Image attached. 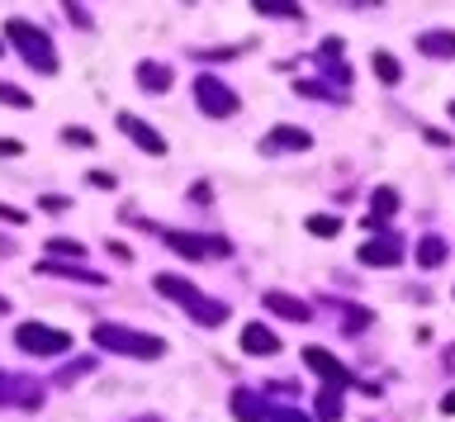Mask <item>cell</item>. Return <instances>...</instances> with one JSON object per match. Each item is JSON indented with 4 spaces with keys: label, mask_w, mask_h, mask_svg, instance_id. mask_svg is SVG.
<instances>
[{
    "label": "cell",
    "mask_w": 455,
    "mask_h": 422,
    "mask_svg": "<svg viewBox=\"0 0 455 422\" xmlns=\"http://www.w3.org/2000/svg\"><path fill=\"white\" fill-rule=\"evenodd\" d=\"M0 52H5V48H0Z\"/></svg>",
    "instance_id": "obj_38"
},
{
    "label": "cell",
    "mask_w": 455,
    "mask_h": 422,
    "mask_svg": "<svg viewBox=\"0 0 455 422\" xmlns=\"http://www.w3.org/2000/svg\"><path fill=\"white\" fill-rule=\"evenodd\" d=\"M361 261L365 266H398L403 261V247H398V237H375V243L361 247Z\"/></svg>",
    "instance_id": "obj_12"
},
{
    "label": "cell",
    "mask_w": 455,
    "mask_h": 422,
    "mask_svg": "<svg viewBox=\"0 0 455 422\" xmlns=\"http://www.w3.org/2000/svg\"><path fill=\"white\" fill-rule=\"evenodd\" d=\"M370 67H375V76L384 81V86H398V76H403V72H398V62L389 58V52H375V58H370Z\"/></svg>",
    "instance_id": "obj_18"
},
{
    "label": "cell",
    "mask_w": 455,
    "mask_h": 422,
    "mask_svg": "<svg viewBox=\"0 0 455 422\" xmlns=\"http://www.w3.org/2000/svg\"><path fill=\"white\" fill-rule=\"evenodd\" d=\"M24 143H14V138H0V157H20Z\"/></svg>",
    "instance_id": "obj_31"
},
{
    "label": "cell",
    "mask_w": 455,
    "mask_h": 422,
    "mask_svg": "<svg viewBox=\"0 0 455 422\" xmlns=\"http://www.w3.org/2000/svg\"><path fill=\"white\" fill-rule=\"evenodd\" d=\"M5 29H10L14 48L24 52V62L34 67V72H43V76H52V72H57V52H52V38L43 34V29H34V24H24V20H10Z\"/></svg>",
    "instance_id": "obj_3"
},
{
    "label": "cell",
    "mask_w": 455,
    "mask_h": 422,
    "mask_svg": "<svg viewBox=\"0 0 455 422\" xmlns=\"http://www.w3.org/2000/svg\"><path fill=\"white\" fill-rule=\"evenodd\" d=\"M266 147L270 152H308L313 147V133L308 129H294V123H280V129L266 133Z\"/></svg>",
    "instance_id": "obj_10"
},
{
    "label": "cell",
    "mask_w": 455,
    "mask_h": 422,
    "mask_svg": "<svg viewBox=\"0 0 455 422\" xmlns=\"http://www.w3.org/2000/svg\"><path fill=\"white\" fill-rule=\"evenodd\" d=\"M422 58H455V29H427L418 38Z\"/></svg>",
    "instance_id": "obj_13"
},
{
    "label": "cell",
    "mask_w": 455,
    "mask_h": 422,
    "mask_svg": "<svg viewBox=\"0 0 455 422\" xmlns=\"http://www.w3.org/2000/svg\"><path fill=\"white\" fill-rule=\"evenodd\" d=\"M242 351H247V356H275L280 337L270 332L266 322H247V328H242Z\"/></svg>",
    "instance_id": "obj_11"
},
{
    "label": "cell",
    "mask_w": 455,
    "mask_h": 422,
    "mask_svg": "<svg viewBox=\"0 0 455 422\" xmlns=\"http://www.w3.org/2000/svg\"><path fill=\"white\" fill-rule=\"evenodd\" d=\"M304 365H313V370H318V375H323L332 389H347V385H351L347 365H341V361H337L327 346H304Z\"/></svg>",
    "instance_id": "obj_7"
},
{
    "label": "cell",
    "mask_w": 455,
    "mask_h": 422,
    "mask_svg": "<svg viewBox=\"0 0 455 422\" xmlns=\"http://www.w3.org/2000/svg\"><path fill=\"white\" fill-rule=\"evenodd\" d=\"M451 119H455V100H451Z\"/></svg>",
    "instance_id": "obj_37"
},
{
    "label": "cell",
    "mask_w": 455,
    "mask_h": 422,
    "mask_svg": "<svg viewBox=\"0 0 455 422\" xmlns=\"http://www.w3.org/2000/svg\"><path fill=\"white\" fill-rule=\"evenodd\" d=\"M304 223H308L313 237H337V233H341V223H337L332 214H313V219H304Z\"/></svg>",
    "instance_id": "obj_20"
},
{
    "label": "cell",
    "mask_w": 455,
    "mask_h": 422,
    "mask_svg": "<svg viewBox=\"0 0 455 422\" xmlns=\"http://www.w3.org/2000/svg\"><path fill=\"white\" fill-rule=\"evenodd\" d=\"M318 418H323V422H337V418H341V389L323 385V394H318Z\"/></svg>",
    "instance_id": "obj_17"
},
{
    "label": "cell",
    "mask_w": 455,
    "mask_h": 422,
    "mask_svg": "<svg viewBox=\"0 0 455 422\" xmlns=\"http://www.w3.org/2000/svg\"><path fill=\"white\" fill-rule=\"evenodd\" d=\"M166 243L185 251V257H233L228 237H190V233H166Z\"/></svg>",
    "instance_id": "obj_6"
},
{
    "label": "cell",
    "mask_w": 455,
    "mask_h": 422,
    "mask_svg": "<svg viewBox=\"0 0 455 422\" xmlns=\"http://www.w3.org/2000/svg\"><path fill=\"white\" fill-rule=\"evenodd\" d=\"M5 308H10V304H5V299H0V314H5Z\"/></svg>",
    "instance_id": "obj_36"
},
{
    "label": "cell",
    "mask_w": 455,
    "mask_h": 422,
    "mask_svg": "<svg viewBox=\"0 0 455 422\" xmlns=\"http://www.w3.org/2000/svg\"><path fill=\"white\" fill-rule=\"evenodd\" d=\"M152 285L162 290L166 299H176L195 322H204V328H219V322H228V304H223V299H209V294L199 290V285H190L185 275H171V271H166V275H156Z\"/></svg>",
    "instance_id": "obj_1"
},
{
    "label": "cell",
    "mask_w": 455,
    "mask_h": 422,
    "mask_svg": "<svg viewBox=\"0 0 455 422\" xmlns=\"http://www.w3.org/2000/svg\"><path fill=\"white\" fill-rule=\"evenodd\" d=\"M294 91H299V95H318V100H337V91H332V86H318V81H299Z\"/></svg>",
    "instance_id": "obj_26"
},
{
    "label": "cell",
    "mask_w": 455,
    "mask_h": 422,
    "mask_svg": "<svg viewBox=\"0 0 455 422\" xmlns=\"http://www.w3.org/2000/svg\"><path fill=\"white\" fill-rule=\"evenodd\" d=\"M105 251H109V257H119V261H133V251H128L124 243H114V237H109V243H105Z\"/></svg>",
    "instance_id": "obj_30"
},
{
    "label": "cell",
    "mask_w": 455,
    "mask_h": 422,
    "mask_svg": "<svg viewBox=\"0 0 455 422\" xmlns=\"http://www.w3.org/2000/svg\"><path fill=\"white\" fill-rule=\"evenodd\" d=\"M0 105H10V109H28L34 100H28V91L10 86V81H0Z\"/></svg>",
    "instance_id": "obj_21"
},
{
    "label": "cell",
    "mask_w": 455,
    "mask_h": 422,
    "mask_svg": "<svg viewBox=\"0 0 455 422\" xmlns=\"http://www.w3.org/2000/svg\"><path fill=\"white\" fill-rule=\"evenodd\" d=\"M85 180H91L95 190H114V176H109V171H91V176H85Z\"/></svg>",
    "instance_id": "obj_29"
},
{
    "label": "cell",
    "mask_w": 455,
    "mask_h": 422,
    "mask_svg": "<svg viewBox=\"0 0 455 422\" xmlns=\"http://www.w3.org/2000/svg\"><path fill=\"white\" fill-rule=\"evenodd\" d=\"M0 257H14V243H10V237H0Z\"/></svg>",
    "instance_id": "obj_34"
},
{
    "label": "cell",
    "mask_w": 455,
    "mask_h": 422,
    "mask_svg": "<svg viewBox=\"0 0 455 422\" xmlns=\"http://www.w3.org/2000/svg\"><path fill=\"white\" fill-rule=\"evenodd\" d=\"M441 413H455V389L446 394V399H441Z\"/></svg>",
    "instance_id": "obj_33"
},
{
    "label": "cell",
    "mask_w": 455,
    "mask_h": 422,
    "mask_svg": "<svg viewBox=\"0 0 455 422\" xmlns=\"http://www.w3.org/2000/svg\"><path fill=\"white\" fill-rule=\"evenodd\" d=\"M261 304L270 308V314L290 318V322H308V318H313V308H308L304 299H294V294H284V290H266V294H261Z\"/></svg>",
    "instance_id": "obj_9"
},
{
    "label": "cell",
    "mask_w": 455,
    "mask_h": 422,
    "mask_svg": "<svg viewBox=\"0 0 455 422\" xmlns=\"http://www.w3.org/2000/svg\"><path fill=\"white\" fill-rule=\"evenodd\" d=\"M195 100H199V109H204L209 119H228V115H237V95L223 86L219 76H195Z\"/></svg>",
    "instance_id": "obj_5"
},
{
    "label": "cell",
    "mask_w": 455,
    "mask_h": 422,
    "mask_svg": "<svg viewBox=\"0 0 455 422\" xmlns=\"http://www.w3.org/2000/svg\"><path fill=\"white\" fill-rule=\"evenodd\" d=\"M10 389H14V385H10V379H5V375H0V399H5V394H10Z\"/></svg>",
    "instance_id": "obj_35"
},
{
    "label": "cell",
    "mask_w": 455,
    "mask_h": 422,
    "mask_svg": "<svg viewBox=\"0 0 455 422\" xmlns=\"http://www.w3.org/2000/svg\"><path fill=\"white\" fill-rule=\"evenodd\" d=\"M100 351H114V356H138V361H152L162 356L166 342L152 332H138V328H124V322H100V328L91 332Z\"/></svg>",
    "instance_id": "obj_2"
},
{
    "label": "cell",
    "mask_w": 455,
    "mask_h": 422,
    "mask_svg": "<svg viewBox=\"0 0 455 422\" xmlns=\"http://www.w3.org/2000/svg\"><path fill=\"white\" fill-rule=\"evenodd\" d=\"M256 15H266V20H304V10H290V5H256Z\"/></svg>",
    "instance_id": "obj_25"
},
{
    "label": "cell",
    "mask_w": 455,
    "mask_h": 422,
    "mask_svg": "<svg viewBox=\"0 0 455 422\" xmlns=\"http://www.w3.org/2000/svg\"><path fill=\"white\" fill-rule=\"evenodd\" d=\"M119 129H124L128 138H133V143H138L142 152H152V157H162V152H166V138L156 133L152 123H142V119H133V115H119Z\"/></svg>",
    "instance_id": "obj_8"
},
{
    "label": "cell",
    "mask_w": 455,
    "mask_h": 422,
    "mask_svg": "<svg viewBox=\"0 0 455 422\" xmlns=\"http://www.w3.org/2000/svg\"><path fill=\"white\" fill-rule=\"evenodd\" d=\"M233 418L237 422H266V408L251 389H233Z\"/></svg>",
    "instance_id": "obj_14"
},
{
    "label": "cell",
    "mask_w": 455,
    "mask_h": 422,
    "mask_svg": "<svg viewBox=\"0 0 455 422\" xmlns=\"http://www.w3.org/2000/svg\"><path fill=\"white\" fill-rule=\"evenodd\" d=\"M0 223H28V214L14 209V204H0Z\"/></svg>",
    "instance_id": "obj_28"
},
{
    "label": "cell",
    "mask_w": 455,
    "mask_h": 422,
    "mask_svg": "<svg viewBox=\"0 0 455 422\" xmlns=\"http://www.w3.org/2000/svg\"><path fill=\"white\" fill-rule=\"evenodd\" d=\"M427 143H432V147H446V143H451V138H446V133H441V129H427Z\"/></svg>",
    "instance_id": "obj_32"
},
{
    "label": "cell",
    "mask_w": 455,
    "mask_h": 422,
    "mask_svg": "<svg viewBox=\"0 0 455 422\" xmlns=\"http://www.w3.org/2000/svg\"><path fill=\"white\" fill-rule=\"evenodd\" d=\"M266 418L270 422H308V413H299V408H270Z\"/></svg>",
    "instance_id": "obj_27"
},
{
    "label": "cell",
    "mask_w": 455,
    "mask_h": 422,
    "mask_svg": "<svg viewBox=\"0 0 455 422\" xmlns=\"http://www.w3.org/2000/svg\"><path fill=\"white\" fill-rule=\"evenodd\" d=\"M394 209H398V195H394L389 186H379L375 195H370V223H375V228L394 214Z\"/></svg>",
    "instance_id": "obj_16"
},
{
    "label": "cell",
    "mask_w": 455,
    "mask_h": 422,
    "mask_svg": "<svg viewBox=\"0 0 455 422\" xmlns=\"http://www.w3.org/2000/svg\"><path fill=\"white\" fill-rule=\"evenodd\" d=\"M14 346L28 351V356H62V351H71V332L48 328V322H20L14 328Z\"/></svg>",
    "instance_id": "obj_4"
},
{
    "label": "cell",
    "mask_w": 455,
    "mask_h": 422,
    "mask_svg": "<svg viewBox=\"0 0 455 422\" xmlns=\"http://www.w3.org/2000/svg\"><path fill=\"white\" fill-rule=\"evenodd\" d=\"M138 86H142V91H171V67L142 62V67H138Z\"/></svg>",
    "instance_id": "obj_15"
},
{
    "label": "cell",
    "mask_w": 455,
    "mask_h": 422,
    "mask_svg": "<svg viewBox=\"0 0 455 422\" xmlns=\"http://www.w3.org/2000/svg\"><path fill=\"white\" fill-rule=\"evenodd\" d=\"M48 251H52V257H85V247L76 243V237H52Z\"/></svg>",
    "instance_id": "obj_22"
},
{
    "label": "cell",
    "mask_w": 455,
    "mask_h": 422,
    "mask_svg": "<svg viewBox=\"0 0 455 422\" xmlns=\"http://www.w3.org/2000/svg\"><path fill=\"white\" fill-rule=\"evenodd\" d=\"M62 143H67V147H95V133L71 123V129H62Z\"/></svg>",
    "instance_id": "obj_24"
},
{
    "label": "cell",
    "mask_w": 455,
    "mask_h": 422,
    "mask_svg": "<svg viewBox=\"0 0 455 422\" xmlns=\"http://www.w3.org/2000/svg\"><path fill=\"white\" fill-rule=\"evenodd\" d=\"M370 328V308H347V318H341V332H365Z\"/></svg>",
    "instance_id": "obj_23"
},
{
    "label": "cell",
    "mask_w": 455,
    "mask_h": 422,
    "mask_svg": "<svg viewBox=\"0 0 455 422\" xmlns=\"http://www.w3.org/2000/svg\"><path fill=\"white\" fill-rule=\"evenodd\" d=\"M418 261L422 266H441V261H446V243H441V237H422V243H418Z\"/></svg>",
    "instance_id": "obj_19"
}]
</instances>
